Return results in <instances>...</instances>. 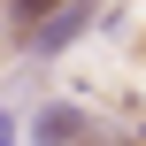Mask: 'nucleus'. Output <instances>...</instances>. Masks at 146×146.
I'll use <instances>...</instances> for the list:
<instances>
[{"instance_id": "nucleus-4", "label": "nucleus", "mask_w": 146, "mask_h": 146, "mask_svg": "<svg viewBox=\"0 0 146 146\" xmlns=\"http://www.w3.org/2000/svg\"><path fill=\"white\" fill-rule=\"evenodd\" d=\"M0 146H15V115H0Z\"/></svg>"}, {"instance_id": "nucleus-3", "label": "nucleus", "mask_w": 146, "mask_h": 146, "mask_svg": "<svg viewBox=\"0 0 146 146\" xmlns=\"http://www.w3.org/2000/svg\"><path fill=\"white\" fill-rule=\"evenodd\" d=\"M54 8H62V0H15V23H23V31H31V23H46V15H54Z\"/></svg>"}, {"instance_id": "nucleus-2", "label": "nucleus", "mask_w": 146, "mask_h": 146, "mask_svg": "<svg viewBox=\"0 0 146 146\" xmlns=\"http://www.w3.org/2000/svg\"><path fill=\"white\" fill-rule=\"evenodd\" d=\"M85 131H92V123H85V108H69V100H54V108L31 115V146H77Z\"/></svg>"}, {"instance_id": "nucleus-1", "label": "nucleus", "mask_w": 146, "mask_h": 146, "mask_svg": "<svg viewBox=\"0 0 146 146\" xmlns=\"http://www.w3.org/2000/svg\"><path fill=\"white\" fill-rule=\"evenodd\" d=\"M85 31H92V0H62L46 23H31V54L46 62V54H62V46H69V38H85Z\"/></svg>"}]
</instances>
